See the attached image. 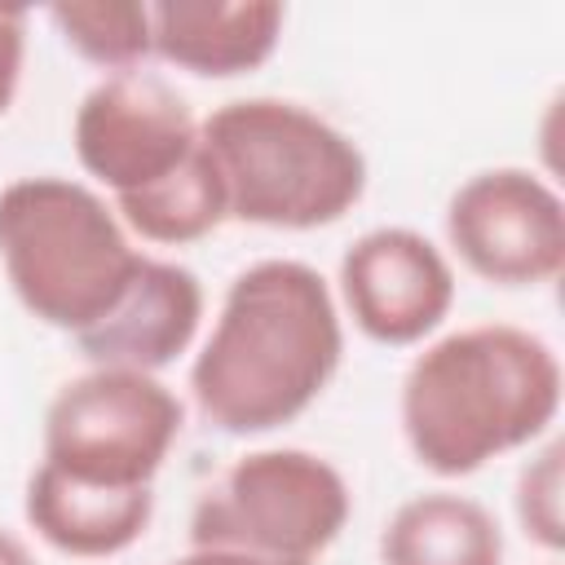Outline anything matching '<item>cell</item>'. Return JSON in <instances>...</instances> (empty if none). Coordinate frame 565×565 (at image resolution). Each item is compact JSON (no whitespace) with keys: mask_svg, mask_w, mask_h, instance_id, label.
Segmentation results:
<instances>
[{"mask_svg":"<svg viewBox=\"0 0 565 565\" xmlns=\"http://www.w3.org/2000/svg\"><path fill=\"white\" fill-rule=\"evenodd\" d=\"M172 565H265V561H252V556H238V552H221V547H190Z\"/></svg>","mask_w":565,"mask_h":565,"instance_id":"obj_18","label":"cell"},{"mask_svg":"<svg viewBox=\"0 0 565 565\" xmlns=\"http://www.w3.org/2000/svg\"><path fill=\"white\" fill-rule=\"evenodd\" d=\"M353 494L335 463L278 446L234 459L194 503L190 543L265 565H313L344 530Z\"/></svg>","mask_w":565,"mask_h":565,"instance_id":"obj_5","label":"cell"},{"mask_svg":"<svg viewBox=\"0 0 565 565\" xmlns=\"http://www.w3.org/2000/svg\"><path fill=\"white\" fill-rule=\"evenodd\" d=\"M22 53H26V9L0 4V115L13 106L22 79Z\"/></svg>","mask_w":565,"mask_h":565,"instance_id":"obj_17","label":"cell"},{"mask_svg":"<svg viewBox=\"0 0 565 565\" xmlns=\"http://www.w3.org/2000/svg\"><path fill=\"white\" fill-rule=\"evenodd\" d=\"M22 512L31 530L66 556H115L146 534L154 516V486L150 490H102V486L71 481L40 463L26 481Z\"/></svg>","mask_w":565,"mask_h":565,"instance_id":"obj_12","label":"cell"},{"mask_svg":"<svg viewBox=\"0 0 565 565\" xmlns=\"http://www.w3.org/2000/svg\"><path fill=\"white\" fill-rule=\"evenodd\" d=\"M199 137L216 163L225 212L269 230H318L340 221L366 190L362 150L322 115L282 97L216 106Z\"/></svg>","mask_w":565,"mask_h":565,"instance_id":"obj_3","label":"cell"},{"mask_svg":"<svg viewBox=\"0 0 565 565\" xmlns=\"http://www.w3.org/2000/svg\"><path fill=\"white\" fill-rule=\"evenodd\" d=\"M0 265L31 318L79 335L119 300L141 252L88 185L22 177L0 190Z\"/></svg>","mask_w":565,"mask_h":565,"instance_id":"obj_4","label":"cell"},{"mask_svg":"<svg viewBox=\"0 0 565 565\" xmlns=\"http://www.w3.org/2000/svg\"><path fill=\"white\" fill-rule=\"evenodd\" d=\"M459 260L499 287H539L565 269V203L525 168H486L446 203Z\"/></svg>","mask_w":565,"mask_h":565,"instance_id":"obj_7","label":"cell"},{"mask_svg":"<svg viewBox=\"0 0 565 565\" xmlns=\"http://www.w3.org/2000/svg\"><path fill=\"white\" fill-rule=\"evenodd\" d=\"M380 565H503V530L477 499L428 490L388 516Z\"/></svg>","mask_w":565,"mask_h":565,"instance_id":"obj_13","label":"cell"},{"mask_svg":"<svg viewBox=\"0 0 565 565\" xmlns=\"http://www.w3.org/2000/svg\"><path fill=\"white\" fill-rule=\"evenodd\" d=\"M203 318V287L177 260L141 256L137 274L119 291V300L75 335L79 353L93 366H124L154 375L159 366L177 362Z\"/></svg>","mask_w":565,"mask_h":565,"instance_id":"obj_10","label":"cell"},{"mask_svg":"<svg viewBox=\"0 0 565 565\" xmlns=\"http://www.w3.org/2000/svg\"><path fill=\"white\" fill-rule=\"evenodd\" d=\"M199 150V124L159 75L124 71L93 84L75 110V154L115 199L172 177Z\"/></svg>","mask_w":565,"mask_h":565,"instance_id":"obj_8","label":"cell"},{"mask_svg":"<svg viewBox=\"0 0 565 565\" xmlns=\"http://www.w3.org/2000/svg\"><path fill=\"white\" fill-rule=\"evenodd\" d=\"M340 353L344 331L327 278L305 260L269 256L230 282L190 366V393L212 428L230 437L269 433L318 402Z\"/></svg>","mask_w":565,"mask_h":565,"instance_id":"obj_1","label":"cell"},{"mask_svg":"<svg viewBox=\"0 0 565 565\" xmlns=\"http://www.w3.org/2000/svg\"><path fill=\"white\" fill-rule=\"evenodd\" d=\"M561 455H565V446L547 441L543 455L530 459L521 468V477H516V521L547 552L565 547V512H561L565 477H561Z\"/></svg>","mask_w":565,"mask_h":565,"instance_id":"obj_16","label":"cell"},{"mask_svg":"<svg viewBox=\"0 0 565 565\" xmlns=\"http://www.w3.org/2000/svg\"><path fill=\"white\" fill-rule=\"evenodd\" d=\"M177 437L181 402L168 384L146 371L93 366L53 393L40 463L102 490H150Z\"/></svg>","mask_w":565,"mask_h":565,"instance_id":"obj_6","label":"cell"},{"mask_svg":"<svg viewBox=\"0 0 565 565\" xmlns=\"http://www.w3.org/2000/svg\"><path fill=\"white\" fill-rule=\"evenodd\" d=\"M115 212L128 230H137L150 243H168V247L212 234L230 212H225V190H221V177H216V163L203 137H199V150L172 177H163L159 185L141 194L115 199Z\"/></svg>","mask_w":565,"mask_h":565,"instance_id":"obj_14","label":"cell"},{"mask_svg":"<svg viewBox=\"0 0 565 565\" xmlns=\"http://www.w3.org/2000/svg\"><path fill=\"white\" fill-rule=\"evenodd\" d=\"M561 411L552 344L512 322H481L433 340L402 375V433L437 477H468L486 459L530 446Z\"/></svg>","mask_w":565,"mask_h":565,"instance_id":"obj_2","label":"cell"},{"mask_svg":"<svg viewBox=\"0 0 565 565\" xmlns=\"http://www.w3.org/2000/svg\"><path fill=\"white\" fill-rule=\"evenodd\" d=\"M282 35L274 0H159L150 4V53L203 79L256 71Z\"/></svg>","mask_w":565,"mask_h":565,"instance_id":"obj_11","label":"cell"},{"mask_svg":"<svg viewBox=\"0 0 565 565\" xmlns=\"http://www.w3.org/2000/svg\"><path fill=\"white\" fill-rule=\"evenodd\" d=\"M49 18L84 62L106 66L115 75L137 71V62L150 57V4L71 0V4H53Z\"/></svg>","mask_w":565,"mask_h":565,"instance_id":"obj_15","label":"cell"},{"mask_svg":"<svg viewBox=\"0 0 565 565\" xmlns=\"http://www.w3.org/2000/svg\"><path fill=\"white\" fill-rule=\"evenodd\" d=\"M0 565H35L26 543L18 534H9V530H0Z\"/></svg>","mask_w":565,"mask_h":565,"instance_id":"obj_19","label":"cell"},{"mask_svg":"<svg viewBox=\"0 0 565 565\" xmlns=\"http://www.w3.org/2000/svg\"><path fill=\"white\" fill-rule=\"evenodd\" d=\"M340 291L362 335L375 344H415L450 313L455 274L419 230L380 225L340 256Z\"/></svg>","mask_w":565,"mask_h":565,"instance_id":"obj_9","label":"cell"}]
</instances>
